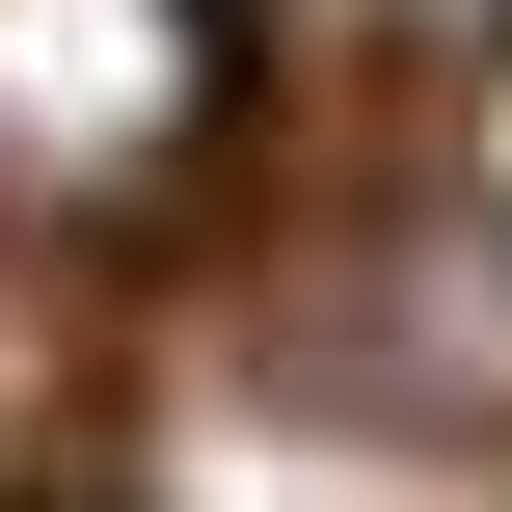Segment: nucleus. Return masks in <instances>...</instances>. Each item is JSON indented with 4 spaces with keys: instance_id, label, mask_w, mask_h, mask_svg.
I'll list each match as a JSON object with an SVG mask.
<instances>
[{
    "instance_id": "1",
    "label": "nucleus",
    "mask_w": 512,
    "mask_h": 512,
    "mask_svg": "<svg viewBox=\"0 0 512 512\" xmlns=\"http://www.w3.org/2000/svg\"><path fill=\"white\" fill-rule=\"evenodd\" d=\"M216 81H243V27L216 0H0V216H162L189 162H216Z\"/></svg>"
},
{
    "instance_id": "2",
    "label": "nucleus",
    "mask_w": 512,
    "mask_h": 512,
    "mask_svg": "<svg viewBox=\"0 0 512 512\" xmlns=\"http://www.w3.org/2000/svg\"><path fill=\"white\" fill-rule=\"evenodd\" d=\"M135 486H162V512H512V459H459V432H405L378 378H351V405L243 378V405H189V432H162Z\"/></svg>"
}]
</instances>
